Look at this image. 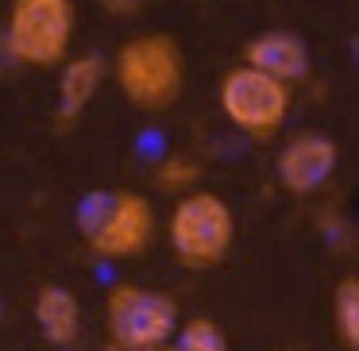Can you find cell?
I'll use <instances>...</instances> for the list:
<instances>
[{
  "label": "cell",
  "instance_id": "obj_2",
  "mask_svg": "<svg viewBox=\"0 0 359 351\" xmlns=\"http://www.w3.org/2000/svg\"><path fill=\"white\" fill-rule=\"evenodd\" d=\"M78 235L97 259H135L155 243L158 216L135 189H89L78 201Z\"/></svg>",
  "mask_w": 359,
  "mask_h": 351
},
{
  "label": "cell",
  "instance_id": "obj_8",
  "mask_svg": "<svg viewBox=\"0 0 359 351\" xmlns=\"http://www.w3.org/2000/svg\"><path fill=\"white\" fill-rule=\"evenodd\" d=\"M243 66L259 74H271L282 85H302L309 78V47L297 32H286V27H271V32H259L243 43Z\"/></svg>",
  "mask_w": 359,
  "mask_h": 351
},
{
  "label": "cell",
  "instance_id": "obj_15",
  "mask_svg": "<svg viewBox=\"0 0 359 351\" xmlns=\"http://www.w3.org/2000/svg\"><path fill=\"white\" fill-rule=\"evenodd\" d=\"M158 351H170V343H166V347H158Z\"/></svg>",
  "mask_w": 359,
  "mask_h": 351
},
{
  "label": "cell",
  "instance_id": "obj_3",
  "mask_svg": "<svg viewBox=\"0 0 359 351\" xmlns=\"http://www.w3.org/2000/svg\"><path fill=\"white\" fill-rule=\"evenodd\" d=\"M74 32H78L74 0H12L0 27V47L12 66L55 70L70 58Z\"/></svg>",
  "mask_w": 359,
  "mask_h": 351
},
{
  "label": "cell",
  "instance_id": "obj_1",
  "mask_svg": "<svg viewBox=\"0 0 359 351\" xmlns=\"http://www.w3.org/2000/svg\"><path fill=\"white\" fill-rule=\"evenodd\" d=\"M112 81L120 97L143 116H163L186 93V55L166 32H140L120 43L112 58Z\"/></svg>",
  "mask_w": 359,
  "mask_h": 351
},
{
  "label": "cell",
  "instance_id": "obj_13",
  "mask_svg": "<svg viewBox=\"0 0 359 351\" xmlns=\"http://www.w3.org/2000/svg\"><path fill=\"white\" fill-rule=\"evenodd\" d=\"M155 189L158 193L182 197L189 189H201V163L189 155H170L155 166Z\"/></svg>",
  "mask_w": 359,
  "mask_h": 351
},
{
  "label": "cell",
  "instance_id": "obj_16",
  "mask_svg": "<svg viewBox=\"0 0 359 351\" xmlns=\"http://www.w3.org/2000/svg\"><path fill=\"white\" fill-rule=\"evenodd\" d=\"M278 351H286V347H278Z\"/></svg>",
  "mask_w": 359,
  "mask_h": 351
},
{
  "label": "cell",
  "instance_id": "obj_9",
  "mask_svg": "<svg viewBox=\"0 0 359 351\" xmlns=\"http://www.w3.org/2000/svg\"><path fill=\"white\" fill-rule=\"evenodd\" d=\"M104 78H109V62L97 50H86V55H74L62 62V74H58V104H55V124L62 132L74 128L89 112V104L97 101Z\"/></svg>",
  "mask_w": 359,
  "mask_h": 351
},
{
  "label": "cell",
  "instance_id": "obj_5",
  "mask_svg": "<svg viewBox=\"0 0 359 351\" xmlns=\"http://www.w3.org/2000/svg\"><path fill=\"white\" fill-rule=\"evenodd\" d=\"M182 324V309L170 294L140 286V282H116L104 297V332L120 351H158L174 340Z\"/></svg>",
  "mask_w": 359,
  "mask_h": 351
},
{
  "label": "cell",
  "instance_id": "obj_14",
  "mask_svg": "<svg viewBox=\"0 0 359 351\" xmlns=\"http://www.w3.org/2000/svg\"><path fill=\"white\" fill-rule=\"evenodd\" d=\"M143 4L147 0H101V8L109 12V16H120V20H132L143 12Z\"/></svg>",
  "mask_w": 359,
  "mask_h": 351
},
{
  "label": "cell",
  "instance_id": "obj_7",
  "mask_svg": "<svg viewBox=\"0 0 359 351\" xmlns=\"http://www.w3.org/2000/svg\"><path fill=\"white\" fill-rule=\"evenodd\" d=\"M340 147L325 132H297L274 155V181L290 197H313L336 178Z\"/></svg>",
  "mask_w": 359,
  "mask_h": 351
},
{
  "label": "cell",
  "instance_id": "obj_4",
  "mask_svg": "<svg viewBox=\"0 0 359 351\" xmlns=\"http://www.w3.org/2000/svg\"><path fill=\"white\" fill-rule=\"evenodd\" d=\"M166 240L186 270H217L236 243V212L212 189H189L166 216Z\"/></svg>",
  "mask_w": 359,
  "mask_h": 351
},
{
  "label": "cell",
  "instance_id": "obj_6",
  "mask_svg": "<svg viewBox=\"0 0 359 351\" xmlns=\"http://www.w3.org/2000/svg\"><path fill=\"white\" fill-rule=\"evenodd\" d=\"M217 104L236 132H243L248 139H271L286 128L294 89L274 81L271 74H259L240 62L220 78Z\"/></svg>",
  "mask_w": 359,
  "mask_h": 351
},
{
  "label": "cell",
  "instance_id": "obj_10",
  "mask_svg": "<svg viewBox=\"0 0 359 351\" xmlns=\"http://www.w3.org/2000/svg\"><path fill=\"white\" fill-rule=\"evenodd\" d=\"M32 317L39 336L50 343V347H74L81 336V305L74 297V289L58 286V282H47L39 286L32 305Z\"/></svg>",
  "mask_w": 359,
  "mask_h": 351
},
{
  "label": "cell",
  "instance_id": "obj_12",
  "mask_svg": "<svg viewBox=\"0 0 359 351\" xmlns=\"http://www.w3.org/2000/svg\"><path fill=\"white\" fill-rule=\"evenodd\" d=\"M170 351H232V343L212 317H189L178 324Z\"/></svg>",
  "mask_w": 359,
  "mask_h": 351
},
{
  "label": "cell",
  "instance_id": "obj_11",
  "mask_svg": "<svg viewBox=\"0 0 359 351\" xmlns=\"http://www.w3.org/2000/svg\"><path fill=\"white\" fill-rule=\"evenodd\" d=\"M328 312H332V332H336V340H340V347L359 351V278L355 274H344V278L336 282Z\"/></svg>",
  "mask_w": 359,
  "mask_h": 351
}]
</instances>
